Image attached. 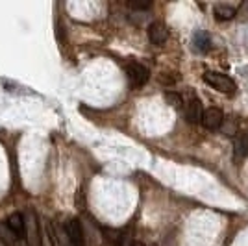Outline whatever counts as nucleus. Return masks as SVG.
<instances>
[{
  "instance_id": "8",
  "label": "nucleus",
  "mask_w": 248,
  "mask_h": 246,
  "mask_svg": "<svg viewBox=\"0 0 248 246\" xmlns=\"http://www.w3.org/2000/svg\"><path fill=\"white\" fill-rule=\"evenodd\" d=\"M193 48L200 54H206L209 48H211V37H209V33L204 30H198L195 31V35H193Z\"/></svg>"
},
{
  "instance_id": "2",
  "label": "nucleus",
  "mask_w": 248,
  "mask_h": 246,
  "mask_svg": "<svg viewBox=\"0 0 248 246\" xmlns=\"http://www.w3.org/2000/svg\"><path fill=\"white\" fill-rule=\"evenodd\" d=\"M126 78H128L130 85L134 89H137V87H143L150 80V71L146 69L143 63L130 62L126 65Z\"/></svg>"
},
{
  "instance_id": "7",
  "label": "nucleus",
  "mask_w": 248,
  "mask_h": 246,
  "mask_svg": "<svg viewBox=\"0 0 248 246\" xmlns=\"http://www.w3.org/2000/svg\"><path fill=\"white\" fill-rule=\"evenodd\" d=\"M224 123V113L218 108H207L202 117V124L206 126L207 130H217Z\"/></svg>"
},
{
  "instance_id": "13",
  "label": "nucleus",
  "mask_w": 248,
  "mask_h": 246,
  "mask_svg": "<svg viewBox=\"0 0 248 246\" xmlns=\"http://www.w3.org/2000/svg\"><path fill=\"white\" fill-rule=\"evenodd\" d=\"M237 13H239V15H247V17H248V2H243V4L239 6Z\"/></svg>"
},
{
  "instance_id": "9",
  "label": "nucleus",
  "mask_w": 248,
  "mask_h": 246,
  "mask_svg": "<svg viewBox=\"0 0 248 246\" xmlns=\"http://www.w3.org/2000/svg\"><path fill=\"white\" fill-rule=\"evenodd\" d=\"M237 15V10L233 8V6H228V4H217L215 8H213V17H215V21H232L233 17Z\"/></svg>"
},
{
  "instance_id": "12",
  "label": "nucleus",
  "mask_w": 248,
  "mask_h": 246,
  "mask_svg": "<svg viewBox=\"0 0 248 246\" xmlns=\"http://www.w3.org/2000/svg\"><path fill=\"white\" fill-rule=\"evenodd\" d=\"M128 6L132 10H150L152 8V2H128Z\"/></svg>"
},
{
  "instance_id": "6",
  "label": "nucleus",
  "mask_w": 248,
  "mask_h": 246,
  "mask_svg": "<svg viewBox=\"0 0 248 246\" xmlns=\"http://www.w3.org/2000/svg\"><path fill=\"white\" fill-rule=\"evenodd\" d=\"M148 39L152 45H163L169 39V28L161 21H154L148 26Z\"/></svg>"
},
{
  "instance_id": "11",
  "label": "nucleus",
  "mask_w": 248,
  "mask_h": 246,
  "mask_svg": "<svg viewBox=\"0 0 248 246\" xmlns=\"http://www.w3.org/2000/svg\"><path fill=\"white\" fill-rule=\"evenodd\" d=\"M165 98H167V102L170 104V106H174V108H182V104H186L184 102V98L174 91H167Z\"/></svg>"
},
{
  "instance_id": "5",
  "label": "nucleus",
  "mask_w": 248,
  "mask_h": 246,
  "mask_svg": "<svg viewBox=\"0 0 248 246\" xmlns=\"http://www.w3.org/2000/svg\"><path fill=\"white\" fill-rule=\"evenodd\" d=\"M202 117H204L202 102L198 100L195 94H191V98L186 102V119L191 124H198L202 123Z\"/></svg>"
},
{
  "instance_id": "10",
  "label": "nucleus",
  "mask_w": 248,
  "mask_h": 246,
  "mask_svg": "<svg viewBox=\"0 0 248 246\" xmlns=\"http://www.w3.org/2000/svg\"><path fill=\"white\" fill-rule=\"evenodd\" d=\"M235 152H237L239 155L248 157V132L239 134V137L235 139Z\"/></svg>"
},
{
  "instance_id": "4",
  "label": "nucleus",
  "mask_w": 248,
  "mask_h": 246,
  "mask_svg": "<svg viewBox=\"0 0 248 246\" xmlns=\"http://www.w3.org/2000/svg\"><path fill=\"white\" fill-rule=\"evenodd\" d=\"M6 226L10 228V231L17 237V239H22V241H26V239H28L24 215H21V213H13V215H10V218L6 220Z\"/></svg>"
},
{
  "instance_id": "1",
  "label": "nucleus",
  "mask_w": 248,
  "mask_h": 246,
  "mask_svg": "<svg viewBox=\"0 0 248 246\" xmlns=\"http://www.w3.org/2000/svg\"><path fill=\"white\" fill-rule=\"evenodd\" d=\"M204 82H206L209 87H213L215 91L224 92V94H232V92L235 91V82H233L230 76L220 74V72L207 71L206 74H204Z\"/></svg>"
},
{
  "instance_id": "3",
  "label": "nucleus",
  "mask_w": 248,
  "mask_h": 246,
  "mask_svg": "<svg viewBox=\"0 0 248 246\" xmlns=\"http://www.w3.org/2000/svg\"><path fill=\"white\" fill-rule=\"evenodd\" d=\"M65 235L71 246H85V235H83V228L80 218H71L65 224Z\"/></svg>"
},
{
  "instance_id": "14",
  "label": "nucleus",
  "mask_w": 248,
  "mask_h": 246,
  "mask_svg": "<svg viewBox=\"0 0 248 246\" xmlns=\"http://www.w3.org/2000/svg\"><path fill=\"white\" fill-rule=\"evenodd\" d=\"M134 246H145L143 243H134Z\"/></svg>"
}]
</instances>
